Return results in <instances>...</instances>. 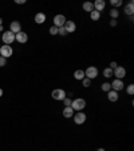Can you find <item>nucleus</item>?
Masks as SVG:
<instances>
[{"instance_id":"38","label":"nucleus","mask_w":134,"mask_h":151,"mask_svg":"<svg viewBox=\"0 0 134 151\" xmlns=\"http://www.w3.org/2000/svg\"><path fill=\"white\" fill-rule=\"evenodd\" d=\"M0 39H1V36H0Z\"/></svg>"},{"instance_id":"28","label":"nucleus","mask_w":134,"mask_h":151,"mask_svg":"<svg viewBox=\"0 0 134 151\" xmlns=\"http://www.w3.org/2000/svg\"><path fill=\"white\" fill-rule=\"evenodd\" d=\"M71 103H73V100L68 99V97L63 99V104H64V107H71Z\"/></svg>"},{"instance_id":"18","label":"nucleus","mask_w":134,"mask_h":151,"mask_svg":"<svg viewBox=\"0 0 134 151\" xmlns=\"http://www.w3.org/2000/svg\"><path fill=\"white\" fill-rule=\"evenodd\" d=\"M82 8H83V11H86V12H91V11H94V4L91 3V1H85V3L82 4Z\"/></svg>"},{"instance_id":"12","label":"nucleus","mask_w":134,"mask_h":151,"mask_svg":"<svg viewBox=\"0 0 134 151\" xmlns=\"http://www.w3.org/2000/svg\"><path fill=\"white\" fill-rule=\"evenodd\" d=\"M64 29H66L67 34H68V32H75V30H77V24H75V22H73V20H66V23H64Z\"/></svg>"},{"instance_id":"20","label":"nucleus","mask_w":134,"mask_h":151,"mask_svg":"<svg viewBox=\"0 0 134 151\" xmlns=\"http://www.w3.org/2000/svg\"><path fill=\"white\" fill-rule=\"evenodd\" d=\"M90 18H91V20H94V22H97V20L101 19V12H98V11H91L90 12Z\"/></svg>"},{"instance_id":"17","label":"nucleus","mask_w":134,"mask_h":151,"mask_svg":"<svg viewBox=\"0 0 134 151\" xmlns=\"http://www.w3.org/2000/svg\"><path fill=\"white\" fill-rule=\"evenodd\" d=\"M46 22V14L43 12H39L35 15V23H38V24H43V23Z\"/></svg>"},{"instance_id":"31","label":"nucleus","mask_w":134,"mask_h":151,"mask_svg":"<svg viewBox=\"0 0 134 151\" xmlns=\"http://www.w3.org/2000/svg\"><path fill=\"white\" fill-rule=\"evenodd\" d=\"M117 66H118V65H117V62H114V61H113V62H110V66H109V68L114 70V69L117 68Z\"/></svg>"},{"instance_id":"24","label":"nucleus","mask_w":134,"mask_h":151,"mask_svg":"<svg viewBox=\"0 0 134 151\" xmlns=\"http://www.w3.org/2000/svg\"><path fill=\"white\" fill-rule=\"evenodd\" d=\"M110 3H111V6L114 7V8H118V7L122 6V0H111Z\"/></svg>"},{"instance_id":"10","label":"nucleus","mask_w":134,"mask_h":151,"mask_svg":"<svg viewBox=\"0 0 134 151\" xmlns=\"http://www.w3.org/2000/svg\"><path fill=\"white\" fill-rule=\"evenodd\" d=\"M15 41H18L19 43H26L28 41V35H27L26 32L19 31L18 34H15Z\"/></svg>"},{"instance_id":"33","label":"nucleus","mask_w":134,"mask_h":151,"mask_svg":"<svg viewBox=\"0 0 134 151\" xmlns=\"http://www.w3.org/2000/svg\"><path fill=\"white\" fill-rule=\"evenodd\" d=\"M15 3L16 4H24L26 3V0H15Z\"/></svg>"},{"instance_id":"34","label":"nucleus","mask_w":134,"mask_h":151,"mask_svg":"<svg viewBox=\"0 0 134 151\" xmlns=\"http://www.w3.org/2000/svg\"><path fill=\"white\" fill-rule=\"evenodd\" d=\"M97 151H105V148H102V147H99V148H98V150H97Z\"/></svg>"},{"instance_id":"13","label":"nucleus","mask_w":134,"mask_h":151,"mask_svg":"<svg viewBox=\"0 0 134 151\" xmlns=\"http://www.w3.org/2000/svg\"><path fill=\"white\" fill-rule=\"evenodd\" d=\"M93 4H94V10L98 11V12L103 11V10H105V7H106V3L103 1V0H95Z\"/></svg>"},{"instance_id":"19","label":"nucleus","mask_w":134,"mask_h":151,"mask_svg":"<svg viewBox=\"0 0 134 151\" xmlns=\"http://www.w3.org/2000/svg\"><path fill=\"white\" fill-rule=\"evenodd\" d=\"M74 77H75V80L82 81L86 76H85V72H83L82 69H78V70H75V73H74Z\"/></svg>"},{"instance_id":"8","label":"nucleus","mask_w":134,"mask_h":151,"mask_svg":"<svg viewBox=\"0 0 134 151\" xmlns=\"http://www.w3.org/2000/svg\"><path fill=\"white\" fill-rule=\"evenodd\" d=\"M74 123L75 124H83V123L86 122V115L83 112H77V113H74Z\"/></svg>"},{"instance_id":"16","label":"nucleus","mask_w":134,"mask_h":151,"mask_svg":"<svg viewBox=\"0 0 134 151\" xmlns=\"http://www.w3.org/2000/svg\"><path fill=\"white\" fill-rule=\"evenodd\" d=\"M107 97H109L110 101H113V103L118 101V99H119L118 92H115V90H110V92H107Z\"/></svg>"},{"instance_id":"25","label":"nucleus","mask_w":134,"mask_h":151,"mask_svg":"<svg viewBox=\"0 0 134 151\" xmlns=\"http://www.w3.org/2000/svg\"><path fill=\"white\" fill-rule=\"evenodd\" d=\"M82 84H83V87H85V88H89L90 85H91V80H90V78H87V77H85L82 80Z\"/></svg>"},{"instance_id":"21","label":"nucleus","mask_w":134,"mask_h":151,"mask_svg":"<svg viewBox=\"0 0 134 151\" xmlns=\"http://www.w3.org/2000/svg\"><path fill=\"white\" fill-rule=\"evenodd\" d=\"M103 76H105L106 78L113 77V69H110V68H105V69H103Z\"/></svg>"},{"instance_id":"3","label":"nucleus","mask_w":134,"mask_h":151,"mask_svg":"<svg viewBox=\"0 0 134 151\" xmlns=\"http://www.w3.org/2000/svg\"><path fill=\"white\" fill-rule=\"evenodd\" d=\"M52 99L56 100V101H63V99H66L67 97V93L64 92L63 89H54L51 93Z\"/></svg>"},{"instance_id":"27","label":"nucleus","mask_w":134,"mask_h":151,"mask_svg":"<svg viewBox=\"0 0 134 151\" xmlns=\"http://www.w3.org/2000/svg\"><path fill=\"white\" fill-rule=\"evenodd\" d=\"M58 34H59V35H63V36L67 35V31H66V29H64V26L58 29Z\"/></svg>"},{"instance_id":"9","label":"nucleus","mask_w":134,"mask_h":151,"mask_svg":"<svg viewBox=\"0 0 134 151\" xmlns=\"http://www.w3.org/2000/svg\"><path fill=\"white\" fill-rule=\"evenodd\" d=\"M110 85H111V90H115V92H119V90H122L123 89V81L122 80H117V78H115L114 81H113L111 84H110Z\"/></svg>"},{"instance_id":"15","label":"nucleus","mask_w":134,"mask_h":151,"mask_svg":"<svg viewBox=\"0 0 134 151\" xmlns=\"http://www.w3.org/2000/svg\"><path fill=\"white\" fill-rule=\"evenodd\" d=\"M125 14L129 16H133V14H134V3L133 1H130L129 4L125 6Z\"/></svg>"},{"instance_id":"5","label":"nucleus","mask_w":134,"mask_h":151,"mask_svg":"<svg viewBox=\"0 0 134 151\" xmlns=\"http://www.w3.org/2000/svg\"><path fill=\"white\" fill-rule=\"evenodd\" d=\"M1 39H3V42L6 45H10V43H12V42L15 41V34L11 31H6V32H3Z\"/></svg>"},{"instance_id":"36","label":"nucleus","mask_w":134,"mask_h":151,"mask_svg":"<svg viewBox=\"0 0 134 151\" xmlns=\"http://www.w3.org/2000/svg\"><path fill=\"white\" fill-rule=\"evenodd\" d=\"M3 96V89H0V97Z\"/></svg>"},{"instance_id":"35","label":"nucleus","mask_w":134,"mask_h":151,"mask_svg":"<svg viewBox=\"0 0 134 151\" xmlns=\"http://www.w3.org/2000/svg\"><path fill=\"white\" fill-rule=\"evenodd\" d=\"M0 26H3V19L0 18Z\"/></svg>"},{"instance_id":"6","label":"nucleus","mask_w":134,"mask_h":151,"mask_svg":"<svg viewBox=\"0 0 134 151\" xmlns=\"http://www.w3.org/2000/svg\"><path fill=\"white\" fill-rule=\"evenodd\" d=\"M113 76H115L117 80H122V78L126 76V69L122 68V66H117V68L113 70Z\"/></svg>"},{"instance_id":"30","label":"nucleus","mask_w":134,"mask_h":151,"mask_svg":"<svg viewBox=\"0 0 134 151\" xmlns=\"http://www.w3.org/2000/svg\"><path fill=\"white\" fill-rule=\"evenodd\" d=\"M6 62H7V59L4 57H0V68H3L4 65H6Z\"/></svg>"},{"instance_id":"7","label":"nucleus","mask_w":134,"mask_h":151,"mask_svg":"<svg viewBox=\"0 0 134 151\" xmlns=\"http://www.w3.org/2000/svg\"><path fill=\"white\" fill-rule=\"evenodd\" d=\"M66 16L64 15H56L54 18V26L55 27H58V29H59V27H63L64 26V23H66Z\"/></svg>"},{"instance_id":"37","label":"nucleus","mask_w":134,"mask_h":151,"mask_svg":"<svg viewBox=\"0 0 134 151\" xmlns=\"http://www.w3.org/2000/svg\"><path fill=\"white\" fill-rule=\"evenodd\" d=\"M3 31V26H0V32Z\"/></svg>"},{"instance_id":"14","label":"nucleus","mask_w":134,"mask_h":151,"mask_svg":"<svg viewBox=\"0 0 134 151\" xmlns=\"http://www.w3.org/2000/svg\"><path fill=\"white\" fill-rule=\"evenodd\" d=\"M62 115H63L66 119H70V117L74 116V109L71 107H64L63 111H62Z\"/></svg>"},{"instance_id":"22","label":"nucleus","mask_w":134,"mask_h":151,"mask_svg":"<svg viewBox=\"0 0 134 151\" xmlns=\"http://www.w3.org/2000/svg\"><path fill=\"white\" fill-rule=\"evenodd\" d=\"M110 16H111L114 20H117V18L119 16V11L117 10V8H113V10L110 11Z\"/></svg>"},{"instance_id":"4","label":"nucleus","mask_w":134,"mask_h":151,"mask_svg":"<svg viewBox=\"0 0 134 151\" xmlns=\"http://www.w3.org/2000/svg\"><path fill=\"white\" fill-rule=\"evenodd\" d=\"M85 76H86L87 78H90V80H93V78L98 77V69H97L95 66H89V68L85 70Z\"/></svg>"},{"instance_id":"29","label":"nucleus","mask_w":134,"mask_h":151,"mask_svg":"<svg viewBox=\"0 0 134 151\" xmlns=\"http://www.w3.org/2000/svg\"><path fill=\"white\" fill-rule=\"evenodd\" d=\"M50 34H51V35H56L58 34V27H55V26L50 27Z\"/></svg>"},{"instance_id":"26","label":"nucleus","mask_w":134,"mask_h":151,"mask_svg":"<svg viewBox=\"0 0 134 151\" xmlns=\"http://www.w3.org/2000/svg\"><path fill=\"white\" fill-rule=\"evenodd\" d=\"M126 92H128V94H130V96L134 93V85H133V84L128 85V89H126Z\"/></svg>"},{"instance_id":"2","label":"nucleus","mask_w":134,"mask_h":151,"mask_svg":"<svg viewBox=\"0 0 134 151\" xmlns=\"http://www.w3.org/2000/svg\"><path fill=\"white\" fill-rule=\"evenodd\" d=\"M12 54H13V50L10 45H3L0 47V57H4L7 59V58H10Z\"/></svg>"},{"instance_id":"32","label":"nucleus","mask_w":134,"mask_h":151,"mask_svg":"<svg viewBox=\"0 0 134 151\" xmlns=\"http://www.w3.org/2000/svg\"><path fill=\"white\" fill-rule=\"evenodd\" d=\"M110 26H111V27H115V26H117V20L111 19V22H110Z\"/></svg>"},{"instance_id":"11","label":"nucleus","mask_w":134,"mask_h":151,"mask_svg":"<svg viewBox=\"0 0 134 151\" xmlns=\"http://www.w3.org/2000/svg\"><path fill=\"white\" fill-rule=\"evenodd\" d=\"M10 31L13 32V34H18L19 31H22V24H20V22L13 20V22L10 24Z\"/></svg>"},{"instance_id":"1","label":"nucleus","mask_w":134,"mask_h":151,"mask_svg":"<svg viewBox=\"0 0 134 151\" xmlns=\"http://www.w3.org/2000/svg\"><path fill=\"white\" fill-rule=\"evenodd\" d=\"M71 108H73L74 111L82 112V111L86 108V100H83V99H75V100H73V103H71Z\"/></svg>"},{"instance_id":"23","label":"nucleus","mask_w":134,"mask_h":151,"mask_svg":"<svg viewBox=\"0 0 134 151\" xmlns=\"http://www.w3.org/2000/svg\"><path fill=\"white\" fill-rule=\"evenodd\" d=\"M101 89H102L103 92H110V90H111V85H110L109 82H103L102 87H101Z\"/></svg>"}]
</instances>
